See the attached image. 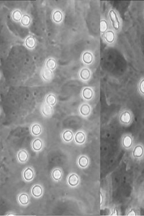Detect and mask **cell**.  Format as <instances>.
Returning a JSON list of instances; mask_svg holds the SVG:
<instances>
[{"instance_id":"cell-14","label":"cell","mask_w":144,"mask_h":216,"mask_svg":"<svg viewBox=\"0 0 144 216\" xmlns=\"http://www.w3.org/2000/svg\"><path fill=\"white\" fill-rule=\"evenodd\" d=\"M82 59L85 63L90 64L93 61V56L90 53L86 52L83 54Z\"/></svg>"},{"instance_id":"cell-2","label":"cell","mask_w":144,"mask_h":216,"mask_svg":"<svg viewBox=\"0 0 144 216\" xmlns=\"http://www.w3.org/2000/svg\"><path fill=\"white\" fill-rule=\"evenodd\" d=\"M41 75L42 78L45 81H49L53 78V73L51 70H50L47 68H45L42 70Z\"/></svg>"},{"instance_id":"cell-25","label":"cell","mask_w":144,"mask_h":216,"mask_svg":"<svg viewBox=\"0 0 144 216\" xmlns=\"http://www.w3.org/2000/svg\"><path fill=\"white\" fill-rule=\"evenodd\" d=\"M78 163L81 167L85 168L88 165L89 163V160L86 156H81L79 158L78 160Z\"/></svg>"},{"instance_id":"cell-7","label":"cell","mask_w":144,"mask_h":216,"mask_svg":"<svg viewBox=\"0 0 144 216\" xmlns=\"http://www.w3.org/2000/svg\"><path fill=\"white\" fill-rule=\"evenodd\" d=\"M25 44L29 49H33L36 46V40L32 36H29L25 40Z\"/></svg>"},{"instance_id":"cell-11","label":"cell","mask_w":144,"mask_h":216,"mask_svg":"<svg viewBox=\"0 0 144 216\" xmlns=\"http://www.w3.org/2000/svg\"><path fill=\"white\" fill-rule=\"evenodd\" d=\"M75 141L78 144H83L86 141L85 134L81 131L77 133L75 135Z\"/></svg>"},{"instance_id":"cell-15","label":"cell","mask_w":144,"mask_h":216,"mask_svg":"<svg viewBox=\"0 0 144 216\" xmlns=\"http://www.w3.org/2000/svg\"><path fill=\"white\" fill-rule=\"evenodd\" d=\"M133 156L136 157H140L144 153V149L142 146L137 145L136 146L133 151Z\"/></svg>"},{"instance_id":"cell-6","label":"cell","mask_w":144,"mask_h":216,"mask_svg":"<svg viewBox=\"0 0 144 216\" xmlns=\"http://www.w3.org/2000/svg\"><path fill=\"white\" fill-rule=\"evenodd\" d=\"M32 194L35 197H40L43 193V190L42 187L39 185L33 186L32 188Z\"/></svg>"},{"instance_id":"cell-31","label":"cell","mask_w":144,"mask_h":216,"mask_svg":"<svg viewBox=\"0 0 144 216\" xmlns=\"http://www.w3.org/2000/svg\"><path fill=\"white\" fill-rule=\"evenodd\" d=\"M136 212H135V211L133 210V209H132L129 213H128V214L127 215V216H136Z\"/></svg>"},{"instance_id":"cell-13","label":"cell","mask_w":144,"mask_h":216,"mask_svg":"<svg viewBox=\"0 0 144 216\" xmlns=\"http://www.w3.org/2000/svg\"><path fill=\"white\" fill-rule=\"evenodd\" d=\"M17 157H18V158H19V160L20 162L24 163L28 160L29 155H28L27 152L26 151L22 150L18 153Z\"/></svg>"},{"instance_id":"cell-34","label":"cell","mask_w":144,"mask_h":216,"mask_svg":"<svg viewBox=\"0 0 144 216\" xmlns=\"http://www.w3.org/2000/svg\"><path fill=\"white\" fill-rule=\"evenodd\" d=\"M10 215H11V216H14V215H12V214H8V215H7V216H10Z\"/></svg>"},{"instance_id":"cell-26","label":"cell","mask_w":144,"mask_h":216,"mask_svg":"<svg viewBox=\"0 0 144 216\" xmlns=\"http://www.w3.org/2000/svg\"><path fill=\"white\" fill-rule=\"evenodd\" d=\"M41 127L40 126V125L38 124H33L32 126V128H31V132L34 135H38L40 134L41 133Z\"/></svg>"},{"instance_id":"cell-23","label":"cell","mask_w":144,"mask_h":216,"mask_svg":"<svg viewBox=\"0 0 144 216\" xmlns=\"http://www.w3.org/2000/svg\"><path fill=\"white\" fill-rule=\"evenodd\" d=\"M73 137V133L70 130H67L65 131L63 134V138L66 142H69L72 140Z\"/></svg>"},{"instance_id":"cell-10","label":"cell","mask_w":144,"mask_h":216,"mask_svg":"<svg viewBox=\"0 0 144 216\" xmlns=\"http://www.w3.org/2000/svg\"><path fill=\"white\" fill-rule=\"evenodd\" d=\"M133 140L130 135H126L122 141V145L126 148H129L131 147Z\"/></svg>"},{"instance_id":"cell-28","label":"cell","mask_w":144,"mask_h":216,"mask_svg":"<svg viewBox=\"0 0 144 216\" xmlns=\"http://www.w3.org/2000/svg\"><path fill=\"white\" fill-rule=\"evenodd\" d=\"M31 23V17L27 15H24L21 20V23L24 26H28Z\"/></svg>"},{"instance_id":"cell-16","label":"cell","mask_w":144,"mask_h":216,"mask_svg":"<svg viewBox=\"0 0 144 216\" xmlns=\"http://www.w3.org/2000/svg\"><path fill=\"white\" fill-rule=\"evenodd\" d=\"M80 76L81 78L83 80H88L90 78V72L89 69H83L81 70L80 73Z\"/></svg>"},{"instance_id":"cell-33","label":"cell","mask_w":144,"mask_h":216,"mask_svg":"<svg viewBox=\"0 0 144 216\" xmlns=\"http://www.w3.org/2000/svg\"><path fill=\"white\" fill-rule=\"evenodd\" d=\"M103 202V196L102 193H100V204H102Z\"/></svg>"},{"instance_id":"cell-19","label":"cell","mask_w":144,"mask_h":216,"mask_svg":"<svg viewBox=\"0 0 144 216\" xmlns=\"http://www.w3.org/2000/svg\"><path fill=\"white\" fill-rule=\"evenodd\" d=\"M63 19V15L61 11L56 10L53 15V19L56 23H60Z\"/></svg>"},{"instance_id":"cell-3","label":"cell","mask_w":144,"mask_h":216,"mask_svg":"<svg viewBox=\"0 0 144 216\" xmlns=\"http://www.w3.org/2000/svg\"><path fill=\"white\" fill-rule=\"evenodd\" d=\"M119 119H120V121L123 124H129L131 119V116L130 113L128 111H125L123 113L120 115Z\"/></svg>"},{"instance_id":"cell-22","label":"cell","mask_w":144,"mask_h":216,"mask_svg":"<svg viewBox=\"0 0 144 216\" xmlns=\"http://www.w3.org/2000/svg\"><path fill=\"white\" fill-rule=\"evenodd\" d=\"M12 17V19L14 21L19 22V21H21V20L23 17V16H22V12L20 10H16L13 12Z\"/></svg>"},{"instance_id":"cell-17","label":"cell","mask_w":144,"mask_h":216,"mask_svg":"<svg viewBox=\"0 0 144 216\" xmlns=\"http://www.w3.org/2000/svg\"><path fill=\"white\" fill-rule=\"evenodd\" d=\"M82 94L84 99L86 100H90L93 97V91L89 88H86L83 90Z\"/></svg>"},{"instance_id":"cell-12","label":"cell","mask_w":144,"mask_h":216,"mask_svg":"<svg viewBox=\"0 0 144 216\" xmlns=\"http://www.w3.org/2000/svg\"><path fill=\"white\" fill-rule=\"evenodd\" d=\"M43 147V143L42 141L40 139H36L35 140L32 144V147L33 149V150L36 151H39L41 150Z\"/></svg>"},{"instance_id":"cell-29","label":"cell","mask_w":144,"mask_h":216,"mask_svg":"<svg viewBox=\"0 0 144 216\" xmlns=\"http://www.w3.org/2000/svg\"><path fill=\"white\" fill-rule=\"evenodd\" d=\"M108 29V24L105 20H102L100 22V32L102 33H106Z\"/></svg>"},{"instance_id":"cell-32","label":"cell","mask_w":144,"mask_h":216,"mask_svg":"<svg viewBox=\"0 0 144 216\" xmlns=\"http://www.w3.org/2000/svg\"><path fill=\"white\" fill-rule=\"evenodd\" d=\"M112 215H113V216H118V211H117L116 208H115V209L114 210V212L113 213Z\"/></svg>"},{"instance_id":"cell-18","label":"cell","mask_w":144,"mask_h":216,"mask_svg":"<svg viewBox=\"0 0 144 216\" xmlns=\"http://www.w3.org/2000/svg\"><path fill=\"white\" fill-rule=\"evenodd\" d=\"M46 102L47 104L50 105V106H54L57 102V99H56V97L53 94H49L47 97H46Z\"/></svg>"},{"instance_id":"cell-20","label":"cell","mask_w":144,"mask_h":216,"mask_svg":"<svg viewBox=\"0 0 144 216\" xmlns=\"http://www.w3.org/2000/svg\"><path fill=\"white\" fill-rule=\"evenodd\" d=\"M80 113L84 115V116H87L89 114L90 111V106L86 104H84L81 106L80 109Z\"/></svg>"},{"instance_id":"cell-24","label":"cell","mask_w":144,"mask_h":216,"mask_svg":"<svg viewBox=\"0 0 144 216\" xmlns=\"http://www.w3.org/2000/svg\"><path fill=\"white\" fill-rule=\"evenodd\" d=\"M19 201L22 205H26L29 203V196L26 194H22L19 197Z\"/></svg>"},{"instance_id":"cell-8","label":"cell","mask_w":144,"mask_h":216,"mask_svg":"<svg viewBox=\"0 0 144 216\" xmlns=\"http://www.w3.org/2000/svg\"><path fill=\"white\" fill-rule=\"evenodd\" d=\"M104 39L109 43H113L115 40V34L113 31H107L104 33Z\"/></svg>"},{"instance_id":"cell-1","label":"cell","mask_w":144,"mask_h":216,"mask_svg":"<svg viewBox=\"0 0 144 216\" xmlns=\"http://www.w3.org/2000/svg\"><path fill=\"white\" fill-rule=\"evenodd\" d=\"M109 17L113 28L116 30H118L120 28V22L119 21L117 15L114 10H111L109 12Z\"/></svg>"},{"instance_id":"cell-30","label":"cell","mask_w":144,"mask_h":216,"mask_svg":"<svg viewBox=\"0 0 144 216\" xmlns=\"http://www.w3.org/2000/svg\"><path fill=\"white\" fill-rule=\"evenodd\" d=\"M139 90L143 94H144V79L141 80L139 84Z\"/></svg>"},{"instance_id":"cell-5","label":"cell","mask_w":144,"mask_h":216,"mask_svg":"<svg viewBox=\"0 0 144 216\" xmlns=\"http://www.w3.org/2000/svg\"><path fill=\"white\" fill-rule=\"evenodd\" d=\"M79 178L76 174H72L68 178V183L72 187H75L79 184Z\"/></svg>"},{"instance_id":"cell-27","label":"cell","mask_w":144,"mask_h":216,"mask_svg":"<svg viewBox=\"0 0 144 216\" xmlns=\"http://www.w3.org/2000/svg\"><path fill=\"white\" fill-rule=\"evenodd\" d=\"M62 176V172L59 169H54L52 173V177L56 181H59L61 179Z\"/></svg>"},{"instance_id":"cell-21","label":"cell","mask_w":144,"mask_h":216,"mask_svg":"<svg viewBox=\"0 0 144 216\" xmlns=\"http://www.w3.org/2000/svg\"><path fill=\"white\" fill-rule=\"evenodd\" d=\"M46 68L50 70H54L56 69L57 66V62L54 59L50 58L47 61V62L46 63Z\"/></svg>"},{"instance_id":"cell-9","label":"cell","mask_w":144,"mask_h":216,"mask_svg":"<svg viewBox=\"0 0 144 216\" xmlns=\"http://www.w3.org/2000/svg\"><path fill=\"white\" fill-rule=\"evenodd\" d=\"M33 171L30 168H27L23 172V177L27 181H31L33 178Z\"/></svg>"},{"instance_id":"cell-4","label":"cell","mask_w":144,"mask_h":216,"mask_svg":"<svg viewBox=\"0 0 144 216\" xmlns=\"http://www.w3.org/2000/svg\"><path fill=\"white\" fill-rule=\"evenodd\" d=\"M41 111L43 115L45 116H50L53 113V110L51 107V106H50L49 104H43L41 107Z\"/></svg>"}]
</instances>
